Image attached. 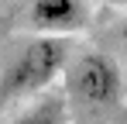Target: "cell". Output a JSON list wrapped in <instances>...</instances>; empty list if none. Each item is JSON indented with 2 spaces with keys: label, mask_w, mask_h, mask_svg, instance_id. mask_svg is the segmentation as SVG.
<instances>
[{
  "label": "cell",
  "mask_w": 127,
  "mask_h": 124,
  "mask_svg": "<svg viewBox=\"0 0 127 124\" xmlns=\"http://www.w3.org/2000/svg\"><path fill=\"white\" fill-rule=\"evenodd\" d=\"M65 65H69V45H65V38H55V35L34 38L17 55V62L7 69L0 90L3 93H38V90L52 86L62 76Z\"/></svg>",
  "instance_id": "obj_1"
},
{
  "label": "cell",
  "mask_w": 127,
  "mask_h": 124,
  "mask_svg": "<svg viewBox=\"0 0 127 124\" xmlns=\"http://www.w3.org/2000/svg\"><path fill=\"white\" fill-rule=\"evenodd\" d=\"M69 93L72 100L86 103V107H113L120 100V90H124V79H120V69L117 62L103 55V52H86L69 65Z\"/></svg>",
  "instance_id": "obj_2"
},
{
  "label": "cell",
  "mask_w": 127,
  "mask_h": 124,
  "mask_svg": "<svg viewBox=\"0 0 127 124\" xmlns=\"http://www.w3.org/2000/svg\"><path fill=\"white\" fill-rule=\"evenodd\" d=\"M28 17L45 35H72L86 24V7L83 0H34Z\"/></svg>",
  "instance_id": "obj_3"
},
{
  "label": "cell",
  "mask_w": 127,
  "mask_h": 124,
  "mask_svg": "<svg viewBox=\"0 0 127 124\" xmlns=\"http://www.w3.org/2000/svg\"><path fill=\"white\" fill-rule=\"evenodd\" d=\"M10 124H65V100L45 97L34 107H28L21 117H14Z\"/></svg>",
  "instance_id": "obj_4"
},
{
  "label": "cell",
  "mask_w": 127,
  "mask_h": 124,
  "mask_svg": "<svg viewBox=\"0 0 127 124\" xmlns=\"http://www.w3.org/2000/svg\"><path fill=\"white\" fill-rule=\"evenodd\" d=\"M103 3H113V7H127V0H103Z\"/></svg>",
  "instance_id": "obj_5"
},
{
  "label": "cell",
  "mask_w": 127,
  "mask_h": 124,
  "mask_svg": "<svg viewBox=\"0 0 127 124\" xmlns=\"http://www.w3.org/2000/svg\"><path fill=\"white\" fill-rule=\"evenodd\" d=\"M124 41H127V21H124Z\"/></svg>",
  "instance_id": "obj_6"
}]
</instances>
